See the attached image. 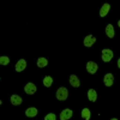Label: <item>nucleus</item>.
I'll list each match as a JSON object with an SVG mask.
<instances>
[{"instance_id":"1","label":"nucleus","mask_w":120,"mask_h":120,"mask_svg":"<svg viewBox=\"0 0 120 120\" xmlns=\"http://www.w3.org/2000/svg\"><path fill=\"white\" fill-rule=\"evenodd\" d=\"M68 96V91L66 88H59L58 91H56V98L59 101H65Z\"/></svg>"},{"instance_id":"2","label":"nucleus","mask_w":120,"mask_h":120,"mask_svg":"<svg viewBox=\"0 0 120 120\" xmlns=\"http://www.w3.org/2000/svg\"><path fill=\"white\" fill-rule=\"evenodd\" d=\"M101 53H102V60L105 63L111 61V60L113 59V55H114V53L111 51V49H103Z\"/></svg>"},{"instance_id":"3","label":"nucleus","mask_w":120,"mask_h":120,"mask_svg":"<svg viewBox=\"0 0 120 120\" xmlns=\"http://www.w3.org/2000/svg\"><path fill=\"white\" fill-rule=\"evenodd\" d=\"M24 91L28 94V95H33L36 93V85L34 83H26L25 86H24Z\"/></svg>"},{"instance_id":"4","label":"nucleus","mask_w":120,"mask_h":120,"mask_svg":"<svg viewBox=\"0 0 120 120\" xmlns=\"http://www.w3.org/2000/svg\"><path fill=\"white\" fill-rule=\"evenodd\" d=\"M97 68H98V66H97L96 63H94V61H89V63H86V71H88L89 73H91V75L96 73Z\"/></svg>"},{"instance_id":"5","label":"nucleus","mask_w":120,"mask_h":120,"mask_svg":"<svg viewBox=\"0 0 120 120\" xmlns=\"http://www.w3.org/2000/svg\"><path fill=\"white\" fill-rule=\"evenodd\" d=\"M95 42H96V38H95V36H93V35H88V36H85L84 41H83V43H84L85 47H91Z\"/></svg>"},{"instance_id":"6","label":"nucleus","mask_w":120,"mask_h":120,"mask_svg":"<svg viewBox=\"0 0 120 120\" xmlns=\"http://www.w3.org/2000/svg\"><path fill=\"white\" fill-rule=\"evenodd\" d=\"M103 82H105L106 86H112L113 83H114V76L112 73H107L103 78Z\"/></svg>"},{"instance_id":"7","label":"nucleus","mask_w":120,"mask_h":120,"mask_svg":"<svg viewBox=\"0 0 120 120\" xmlns=\"http://www.w3.org/2000/svg\"><path fill=\"white\" fill-rule=\"evenodd\" d=\"M72 114L73 112L71 111V109H64V111L61 112V114H60V120H68L70 118H72Z\"/></svg>"},{"instance_id":"8","label":"nucleus","mask_w":120,"mask_h":120,"mask_svg":"<svg viewBox=\"0 0 120 120\" xmlns=\"http://www.w3.org/2000/svg\"><path fill=\"white\" fill-rule=\"evenodd\" d=\"M25 67H26V61L24 59H21V60H18V63L16 64V71L17 72H22V71L25 70Z\"/></svg>"},{"instance_id":"9","label":"nucleus","mask_w":120,"mask_h":120,"mask_svg":"<svg viewBox=\"0 0 120 120\" xmlns=\"http://www.w3.org/2000/svg\"><path fill=\"white\" fill-rule=\"evenodd\" d=\"M70 84H71L72 86H75V88H78L79 85H81V82H79V79H78L77 76L71 75L70 76Z\"/></svg>"},{"instance_id":"10","label":"nucleus","mask_w":120,"mask_h":120,"mask_svg":"<svg viewBox=\"0 0 120 120\" xmlns=\"http://www.w3.org/2000/svg\"><path fill=\"white\" fill-rule=\"evenodd\" d=\"M109 10H111V5H109V4H105L101 7V10H100V16H101V17H106L108 15V12H109Z\"/></svg>"},{"instance_id":"11","label":"nucleus","mask_w":120,"mask_h":120,"mask_svg":"<svg viewBox=\"0 0 120 120\" xmlns=\"http://www.w3.org/2000/svg\"><path fill=\"white\" fill-rule=\"evenodd\" d=\"M25 115L29 116V118H34V116H36V115H37V109H36L35 107H30V108H28L26 111H25Z\"/></svg>"},{"instance_id":"12","label":"nucleus","mask_w":120,"mask_h":120,"mask_svg":"<svg viewBox=\"0 0 120 120\" xmlns=\"http://www.w3.org/2000/svg\"><path fill=\"white\" fill-rule=\"evenodd\" d=\"M22 102H23V100H22L21 96H18V95H12V96H11V103H12V105L19 106Z\"/></svg>"},{"instance_id":"13","label":"nucleus","mask_w":120,"mask_h":120,"mask_svg":"<svg viewBox=\"0 0 120 120\" xmlns=\"http://www.w3.org/2000/svg\"><path fill=\"white\" fill-rule=\"evenodd\" d=\"M88 98H89V101H91V102H95L97 100V94L94 89H90L88 91Z\"/></svg>"},{"instance_id":"14","label":"nucleus","mask_w":120,"mask_h":120,"mask_svg":"<svg viewBox=\"0 0 120 120\" xmlns=\"http://www.w3.org/2000/svg\"><path fill=\"white\" fill-rule=\"evenodd\" d=\"M106 34H107L108 37H111V38L114 37V28H113L112 24H108V25L106 26Z\"/></svg>"},{"instance_id":"15","label":"nucleus","mask_w":120,"mask_h":120,"mask_svg":"<svg viewBox=\"0 0 120 120\" xmlns=\"http://www.w3.org/2000/svg\"><path fill=\"white\" fill-rule=\"evenodd\" d=\"M52 84H53V78L51 76H46L43 78V85L46 88H49V86H52Z\"/></svg>"},{"instance_id":"16","label":"nucleus","mask_w":120,"mask_h":120,"mask_svg":"<svg viewBox=\"0 0 120 120\" xmlns=\"http://www.w3.org/2000/svg\"><path fill=\"white\" fill-rule=\"evenodd\" d=\"M48 65V60L46 59V58H40L38 60H37V66L40 67V68H42V67H45V66H47Z\"/></svg>"},{"instance_id":"17","label":"nucleus","mask_w":120,"mask_h":120,"mask_svg":"<svg viewBox=\"0 0 120 120\" xmlns=\"http://www.w3.org/2000/svg\"><path fill=\"white\" fill-rule=\"evenodd\" d=\"M82 118L84 120H89L90 119V111L88 108H84L83 111H82Z\"/></svg>"},{"instance_id":"18","label":"nucleus","mask_w":120,"mask_h":120,"mask_svg":"<svg viewBox=\"0 0 120 120\" xmlns=\"http://www.w3.org/2000/svg\"><path fill=\"white\" fill-rule=\"evenodd\" d=\"M8 63H10V59L7 56H1L0 58V64L1 65H7Z\"/></svg>"},{"instance_id":"19","label":"nucleus","mask_w":120,"mask_h":120,"mask_svg":"<svg viewBox=\"0 0 120 120\" xmlns=\"http://www.w3.org/2000/svg\"><path fill=\"white\" fill-rule=\"evenodd\" d=\"M56 119V115L54 113H49L45 116V120H55Z\"/></svg>"},{"instance_id":"20","label":"nucleus","mask_w":120,"mask_h":120,"mask_svg":"<svg viewBox=\"0 0 120 120\" xmlns=\"http://www.w3.org/2000/svg\"><path fill=\"white\" fill-rule=\"evenodd\" d=\"M118 67H119V68H120V58H119V59H118Z\"/></svg>"},{"instance_id":"21","label":"nucleus","mask_w":120,"mask_h":120,"mask_svg":"<svg viewBox=\"0 0 120 120\" xmlns=\"http://www.w3.org/2000/svg\"><path fill=\"white\" fill-rule=\"evenodd\" d=\"M118 25H119V28H120V21H119V22H118Z\"/></svg>"},{"instance_id":"22","label":"nucleus","mask_w":120,"mask_h":120,"mask_svg":"<svg viewBox=\"0 0 120 120\" xmlns=\"http://www.w3.org/2000/svg\"><path fill=\"white\" fill-rule=\"evenodd\" d=\"M112 120H118V119H115V118H114V119H112Z\"/></svg>"}]
</instances>
